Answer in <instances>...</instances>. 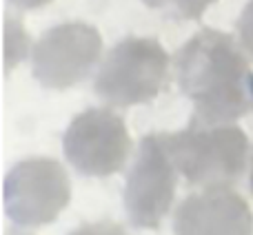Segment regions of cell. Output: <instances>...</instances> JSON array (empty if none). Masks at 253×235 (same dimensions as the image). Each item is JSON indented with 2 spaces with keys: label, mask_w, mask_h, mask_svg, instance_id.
<instances>
[{
  "label": "cell",
  "mask_w": 253,
  "mask_h": 235,
  "mask_svg": "<svg viewBox=\"0 0 253 235\" xmlns=\"http://www.w3.org/2000/svg\"><path fill=\"white\" fill-rule=\"evenodd\" d=\"M175 169L165 133L142 138L125 184V211L135 229H158L175 197Z\"/></svg>",
  "instance_id": "cell-5"
},
{
  "label": "cell",
  "mask_w": 253,
  "mask_h": 235,
  "mask_svg": "<svg viewBox=\"0 0 253 235\" xmlns=\"http://www.w3.org/2000/svg\"><path fill=\"white\" fill-rule=\"evenodd\" d=\"M142 2L171 20H198L215 0H142Z\"/></svg>",
  "instance_id": "cell-9"
},
{
  "label": "cell",
  "mask_w": 253,
  "mask_h": 235,
  "mask_svg": "<svg viewBox=\"0 0 253 235\" xmlns=\"http://www.w3.org/2000/svg\"><path fill=\"white\" fill-rule=\"evenodd\" d=\"M71 182L65 166L51 157H29L4 178V211L18 227H42L67 209Z\"/></svg>",
  "instance_id": "cell-4"
},
{
  "label": "cell",
  "mask_w": 253,
  "mask_h": 235,
  "mask_svg": "<svg viewBox=\"0 0 253 235\" xmlns=\"http://www.w3.org/2000/svg\"><path fill=\"white\" fill-rule=\"evenodd\" d=\"M251 109H253V80H251Z\"/></svg>",
  "instance_id": "cell-14"
},
{
  "label": "cell",
  "mask_w": 253,
  "mask_h": 235,
  "mask_svg": "<svg viewBox=\"0 0 253 235\" xmlns=\"http://www.w3.org/2000/svg\"><path fill=\"white\" fill-rule=\"evenodd\" d=\"M169 80V53L156 38L120 40L102 60L96 93L114 107L151 102Z\"/></svg>",
  "instance_id": "cell-3"
},
{
  "label": "cell",
  "mask_w": 253,
  "mask_h": 235,
  "mask_svg": "<svg viewBox=\"0 0 253 235\" xmlns=\"http://www.w3.org/2000/svg\"><path fill=\"white\" fill-rule=\"evenodd\" d=\"M7 2L13 4V7H18V9H25V11H29V9L44 7V4H49L51 0H7Z\"/></svg>",
  "instance_id": "cell-12"
},
{
  "label": "cell",
  "mask_w": 253,
  "mask_h": 235,
  "mask_svg": "<svg viewBox=\"0 0 253 235\" xmlns=\"http://www.w3.org/2000/svg\"><path fill=\"white\" fill-rule=\"evenodd\" d=\"M173 233L253 235V211L231 187H207L180 202L173 215Z\"/></svg>",
  "instance_id": "cell-8"
},
{
  "label": "cell",
  "mask_w": 253,
  "mask_h": 235,
  "mask_svg": "<svg viewBox=\"0 0 253 235\" xmlns=\"http://www.w3.org/2000/svg\"><path fill=\"white\" fill-rule=\"evenodd\" d=\"M178 173L191 187H231L249 160V140L236 124H207L191 118L187 129L165 133Z\"/></svg>",
  "instance_id": "cell-2"
},
{
  "label": "cell",
  "mask_w": 253,
  "mask_h": 235,
  "mask_svg": "<svg viewBox=\"0 0 253 235\" xmlns=\"http://www.w3.org/2000/svg\"><path fill=\"white\" fill-rule=\"evenodd\" d=\"M7 235H27V233H16V231H9Z\"/></svg>",
  "instance_id": "cell-15"
},
{
  "label": "cell",
  "mask_w": 253,
  "mask_h": 235,
  "mask_svg": "<svg viewBox=\"0 0 253 235\" xmlns=\"http://www.w3.org/2000/svg\"><path fill=\"white\" fill-rule=\"evenodd\" d=\"M100 53L102 38L96 27L62 22L38 38L31 53V71L42 87L69 89L91 74Z\"/></svg>",
  "instance_id": "cell-7"
},
{
  "label": "cell",
  "mask_w": 253,
  "mask_h": 235,
  "mask_svg": "<svg viewBox=\"0 0 253 235\" xmlns=\"http://www.w3.org/2000/svg\"><path fill=\"white\" fill-rule=\"evenodd\" d=\"M62 149L78 173L107 178L125 166L131 153V135L116 111L96 107L71 120L62 138Z\"/></svg>",
  "instance_id": "cell-6"
},
{
  "label": "cell",
  "mask_w": 253,
  "mask_h": 235,
  "mask_svg": "<svg viewBox=\"0 0 253 235\" xmlns=\"http://www.w3.org/2000/svg\"><path fill=\"white\" fill-rule=\"evenodd\" d=\"M249 184H251V191H253V153H251V171H249Z\"/></svg>",
  "instance_id": "cell-13"
},
{
  "label": "cell",
  "mask_w": 253,
  "mask_h": 235,
  "mask_svg": "<svg viewBox=\"0 0 253 235\" xmlns=\"http://www.w3.org/2000/svg\"><path fill=\"white\" fill-rule=\"evenodd\" d=\"M238 36H240L242 49L253 58V0H249L247 7L242 9V16L238 20Z\"/></svg>",
  "instance_id": "cell-10"
},
{
  "label": "cell",
  "mask_w": 253,
  "mask_h": 235,
  "mask_svg": "<svg viewBox=\"0 0 253 235\" xmlns=\"http://www.w3.org/2000/svg\"><path fill=\"white\" fill-rule=\"evenodd\" d=\"M69 235H126V233H125V229L116 222H91V224L78 227Z\"/></svg>",
  "instance_id": "cell-11"
},
{
  "label": "cell",
  "mask_w": 253,
  "mask_h": 235,
  "mask_svg": "<svg viewBox=\"0 0 253 235\" xmlns=\"http://www.w3.org/2000/svg\"><path fill=\"white\" fill-rule=\"evenodd\" d=\"M173 67L200 122L233 124L251 109L253 71L245 51L224 31H198L175 53Z\"/></svg>",
  "instance_id": "cell-1"
}]
</instances>
